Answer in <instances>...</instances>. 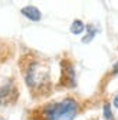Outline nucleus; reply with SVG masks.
<instances>
[{"label":"nucleus","mask_w":118,"mask_h":120,"mask_svg":"<svg viewBox=\"0 0 118 120\" xmlns=\"http://www.w3.org/2000/svg\"><path fill=\"white\" fill-rule=\"evenodd\" d=\"M22 70L25 82L30 90L32 96L42 97L51 93L52 90V76L51 67L43 59L38 56H25L22 59Z\"/></svg>","instance_id":"nucleus-1"},{"label":"nucleus","mask_w":118,"mask_h":120,"mask_svg":"<svg viewBox=\"0 0 118 120\" xmlns=\"http://www.w3.org/2000/svg\"><path fill=\"white\" fill-rule=\"evenodd\" d=\"M78 103L72 97L61 101H52L40 109L42 120H73L78 114Z\"/></svg>","instance_id":"nucleus-2"},{"label":"nucleus","mask_w":118,"mask_h":120,"mask_svg":"<svg viewBox=\"0 0 118 120\" xmlns=\"http://www.w3.org/2000/svg\"><path fill=\"white\" fill-rule=\"evenodd\" d=\"M17 97V86L13 79L0 80V106L13 103Z\"/></svg>","instance_id":"nucleus-3"},{"label":"nucleus","mask_w":118,"mask_h":120,"mask_svg":"<svg viewBox=\"0 0 118 120\" xmlns=\"http://www.w3.org/2000/svg\"><path fill=\"white\" fill-rule=\"evenodd\" d=\"M61 84L72 89L76 86V77H75V69H73L72 62L68 59L62 60V77H61Z\"/></svg>","instance_id":"nucleus-4"},{"label":"nucleus","mask_w":118,"mask_h":120,"mask_svg":"<svg viewBox=\"0 0 118 120\" xmlns=\"http://www.w3.org/2000/svg\"><path fill=\"white\" fill-rule=\"evenodd\" d=\"M20 13L23 14V16H26L29 20H32V22H39L40 17H42V13L35 6H26V7H23L20 10Z\"/></svg>","instance_id":"nucleus-5"},{"label":"nucleus","mask_w":118,"mask_h":120,"mask_svg":"<svg viewBox=\"0 0 118 120\" xmlns=\"http://www.w3.org/2000/svg\"><path fill=\"white\" fill-rule=\"evenodd\" d=\"M84 30H85V24L81 20H75V22L71 24V32L73 34H79V33L84 32Z\"/></svg>","instance_id":"nucleus-6"},{"label":"nucleus","mask_w":118,"mask_h":120,"mask_svg":"<svg viewBox=\"0 0 118 120\" xmlns=\"http://www.w3.org/2000/svg\"><path fill=\"white\" fill-rule=\"evenodd\" d=\"M86 29H88V32H89V33H88V34H86V36H85V37L82 39V41H84V43H89V41H91V40L94 39V36L97 34V29H95L94 26H91V24L88 26Z\"/></svg>","instance_id":"nucleus-7"},{"label":"nucleus","mask_w":118,"mask_h":120,"mask_svg":"<svg viewBox=\"0 0 118 120\" xmlns=\"http://www.w3.org/2000/svg\"><path fill=\"white\" fill-rule=\"evenodd\" d=\"M104 116L107 120H112L114 116H112V112H111V106H110V103H105L104 104Z\"/></svg>","instance_id":"nucleus-8"},{"label":"nucleus","mask_w":118,"mask_h":120,"mask_svg":"<svg viewBox=\"0 0 118 120\" xmlns=\"http://www.w3.org/2000/svg\"><path fill=\"white\" fill-rule=\"evenodd\" d=\"M118 73V62L114 64V67H112V74H117Z\"/></svg>","instance_id":"nucleus-9"},{"label":"nucleus","mask_w":118,"mask_h":120,"mask_svg":"<svg viewBox=\"0 0 118 120\" xmlns=\"http://www.w3.org/2000/svg\"><path fill=\"white\" fill-rule=\"evenodd\" d=\"M114 106L118 109V94H117V96H115V99H114Z\"/></svg>","instance_id":"nucleus-10"}]
</instances>
